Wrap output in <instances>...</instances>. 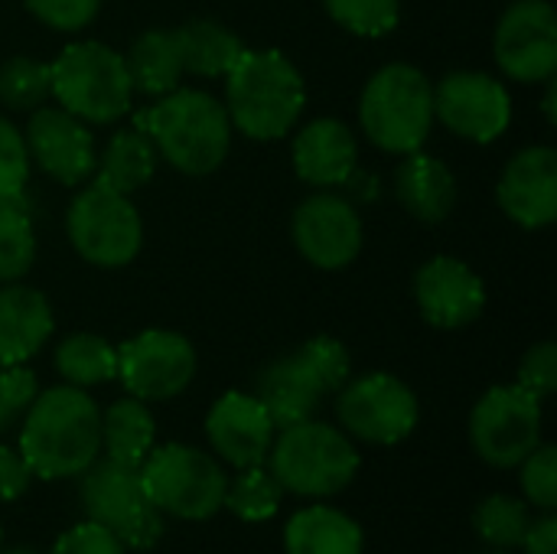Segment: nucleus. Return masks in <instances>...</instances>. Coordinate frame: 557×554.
I'll list each match as a JSON object with an SVG mask.
<instances>
[{"label": "nucleus", "mask_w": 557, "mask_h": 554, "mask_svg": "<svg viewBox=\"0 0 557 554\" xmlns=\"http://www.w3.org/2000/svg\"><path fill=\"white\" fill-rule=\"evenodd\" d=\"M290 238L313 268L343 271L359 258L366 232L352 199L320 189L294 209Z\"/></svg>", "instance_id": "nucleus-14"}, {"label": "nucleus", "mask_w": 557, "mask_h": 554, "mask_svg": "<svg viewBox=\"0 0 557 554\" xmlns=\"http://www.w3.org/2000/svg\"><path fill=\"white\" fill-rule=\"evenodd\" d=\"M176 29H180V42H183L186 75H199V78L228 75V69L245 52L242 39L219 20H193Z\"/></svg>", "instance_id": "nucleus-28"}, {"label": "nucleus", "mask_w": 557, "mask_h": 554, "mask_svg": "<svg viewBox=\"0 0 557 554\" xmlns=\"http://www.w3.org/2000/svg\"><path fill=\"white\" fill-rule=\"evenodd\" d=\"M414 300L431 327L463 330L486 310V284L467 261L437 255L418 268Z\"/></svg>", "instance_id": "nucleus-17"}, {"label": "nucleus", "mask_w": 557, "mask_h": 554, "mask_svg": "<svg viewBox=\"0 0 557 554\" xmlns=\"http://www.w3.org/2000/svg\"><path fill=\"white\" fill-rule=\"evenodd\" d=\"M274 421L255 395L225 392L206 415V438L219 460L235 470L261 467L274 444Z\"/></svg>", "instance_id": "nucleus-18"}, {"label": "nucleus", "mask_w": 557, "mask_h": 554, "mask_svg": "<svg viewBox=\"0 0 557 554\" xmlns=\"http://www.w3.org/2000/svg\"><path fill=\"white\" fill-rule=\"evenodd\" d=\"M542 444V402L522 385H493L470 411V447L496 470L519 467Z\"/></svg>", "instance_id": "nucleus-11"}, {"label": "nucleus", "mask_w": 557, "mask_h": 554, "mask_svg": "<svg viewBox=\"0 0 557 554\" xmlns=\"http://www.w3.org/2000/svg\"><path fill=\"white\" fill-rule=\"evenodd\" d=\"M493 56L506 78L535 85L557 72V13L548 0H516L496 23Z\"/></svg>", "instance_id": "nucleus-13"}, {"label": "nucleus", "mask_w": 557, "mask_h": 554, "mask_svg": "<svg viewBox=\"0 0 557 554\" xmlns=\"http://www.w3.org/2000/svg\"><path fill=\"white\" fill-rule=\"evenodd\" d=\"M519 480H522V496L542 513L557 509V447L555 444H539L522 464H519Z\"/></svg>", "instance_id": "nucleus-35"}, {"label": "nucleus", "mask_w": 557, "mask_h": 554, "mask_svg": "<svg viewBox=\"0 0 557 554\" xmlns=\"http://www.w3.org/2000/svg\"><path fill=\"white\" fill-rule=\"evenodd\" d=\"M134 127L147 131L160 160L186 176H209L232 147V121L225 104L199 88H173L150 108L134 114Z\"/></svg>", "instance_id": "nucleus-2"}, {"label": "nucleus", "mask_w": 557, "mask_h": 554, "mask_svg": "<svg viewBox=\"0 0 557 554\" xmlns=\"http://www.w3.org/2000/svg\"><path fill=\"white\" fill-rule=\"evenodd\" d=\"M499 209L522 229H548L557 219V153L545 144L519 150L496 186Z\"/></svg>", "instance_id": "nucleus-19"}, {"label": "nucleus", "mask_w": 557, "mask_h": 554, "mask_svg": "<svg viewBox=\"0 0 557 554\" xmlns=\"http://www.w3.org/2000/svg\"><path fill=\"white\" fill-rule=\"evenodd\" d=\"M352 376L349 349L336 336H313L294 353L268 362L255 379V398L271 415L274 428H290L317 418L320 402L336 395Z\"/></svg>", "instance_id": "nucleus-4"}, {"label": "nucleus", "mask_w": 557, "mask_h": 554, "mask_svg": "<svg viewBox=\"0 0 557 554\" xmlns=\"http://www.w3.org/2000/svg\"><path fill=\"white\" fill-rule=\"evenodd\" d=\"M284 552L287 554H362L366 535L356 519L333 506H307L297 509L284 526Z\"/></svg>", "instance_id": "nucleus-24"}, {"label": "nucleus", "mask_w": 557, "mask_h": 554, "mask_svg": "<svg viewBox=\"0 0 557 554\" xmlns=\"http://www.w3.org/2000/svg\"><path fill=\"white\" fill-rule=\"evenodd\" d=\"M516 385H522L525 392H532L539 402L552 398L557 389V346L552 340L532 346L522 362H519V379Z\"/></svg>", "instance_id": "nucleus-39"}, {"label": "nucleus", "mask_w": 557, "mask_h": 554, "mask_svg": "<svg viewBox=\"0 0 557 554\" xmlns=\"http://www.w3.org/2000/svg\"><path fill=\"white\" fill-rule=\"evenodd\" d=\"M395 196L411 219L437 225L457 206V176L444 160L424 150H411L395 170Z\"/></svg>", "instance_id": "nucleus-23"}, {"label": "nucleus", "mask_w": 557, "mask_h": 554, "mask_svg": "<svg viewBox=\"0 0 557 554\" xmlns=\"http://www.w3.org/2000/svg\"><path fill=\"white\" fill-rule=\"evenodd\" d=\"M124 65H127L134 91H140V95L160 98V95L180 88V82L186 75L180 29H147L124 52Z\"/></svg>", "instance_id": "nucleus-25"}, {"label": "nucleus", "mask_w": 557, "mask_h": 554, "mask_svg": "<svg viewBox=\"0 0 557 554\" xmlns=\"http://www.w3.org/2000/svg\"><path fill=\"white\" fill-rule=\"evenodd\" d=\"M294 173L320 189L343 186L356 173L359 144L346 121L339 118H317L294 137Z\"/></svg>", "instance_id": "nucleus-21"}, {"label": "nucleus", "mask_w": 557, "mask_h": 554, "mask_svg": "<svg viewBox=\"0 0 557 554\" xmlns=\"http://www.w3.org/2000/svg\"><path fill=\"white\" fill-rule=\"evenodd\" d=\"M65 235L82 261L95 268H124L140 255L144 222L131 196L91 180L69 202Z\"/></svg>", "instance_id": "nucleus-9"}, {"label": "nucleus", "mask_w": 557, "mask_h": 554, "mask_svg": "<svg viewBox=\"0 0 557 554\" xmlns=\"http://www.w3.org/2000/svg\"><path fill=\"white\" fill-rule=\"evenodd\" d=\"M225 111L232 131L251 140H281L307 104L297 65L277 49H245L225 75Z\"/></svg>", "instance_id": "nucleus-3"}, {"label": "nucleus", "mask_w": 557, "mask_h": 554, "mask_svg": "<svg viewBox=\"0 0 557 554\" xmlns=\"http://www.w3.org/2000/svg\"><path fill=\"white\" fill-rule=\"evenodd\" d=\"M281 500H284L281 483L261 464V467H245V470H238L235 480H228L222 509H228L242 522H268L277 516Z\"/></svg>", "instance_id": "nucleus-31"}, {"label": "nucleus", "mask_w": 557, "mask_h": 554, "mask_svg": "<svg viewBox=\"0 0 557 554\" xmlns=\"http://www.w3.org/2000/svg\"><path fill=\"white\" fill-rule=\"evenodd\" d=\"M532 513L525 500H516L509 493H493L473 509V532L480 535L483 545L496 552H516L522 549L529 529H532Z\"/></svg>", "instance_id": "nucleus-30"}, {"label": "nucleus", "mask_w": 557, "mask_h": 554, "mask_svg": "<svg viewBox=\"0 0 557 554\" xmlns=\"http://www.w3.org/2000/svg\"><path fill=\"white\" fill-rule=\"evenodd\" d=\"M36 395L39 385L26 366H0V438L23 421Z\"/></svg>", "instance_id": "nucleus-37"}, {"label": "nucleus", "mask_w": 557, "mask_h": 554, "mask_svg": "<svg viewBox=\"0 0 557 554\" xmlns=\"http://www.w3.org/2000/svg\"><path fill=\"white\" fill-rule=\"evenodd\" d=\"M473 554H512V552H496V549H490V552H473Z\"/></svg>", "instance_id": "nucleus-45"}, {"label": "nucleus", "mask_w": 557, "mask_h": 554, "mask_svg": "<svg viewBox=\"0 0 557 554\" xmlns=\"http://www.w3.org/2000/svg\"><path fill=\"white\" fill-rule=\"evenodd\" d=\"M29 180V150L23 131L0 114V199H20Z\"/></svg>", "instance_id": "nucleus-36"}, {"label": "nucleus", "mask_w": 557, "mask_h": 554, "mask_svg": "<svg viewBox=\"0 0 557 554\" xmlns=\"http://www.w3.org/2000/svg\"><path fill=\"white\" fill-rule=\"evenodd\" d=\"M326 13L349 33L379 39L401 20V0H323Z\"/></svg>", "instance_id": "nucleus-34"}, {"label": "nucleus", "mask_w": 557, "mask_h": 554, "mask_svg": "<svg viewBox=\"0 0 557 554\" xmlns=\"http://www.w3.org/2000/svg\"><path fill=\"white\" fill-rule=\"evenodd\" d=\"M29 163H36L46 176H52L62 186H82L95 176L98 150L88 124L65 108H36L29 111L26 131H23Z\"/></svg>", "instance_id": "nucleus-16"}, {"label": "nucleus", "mask_w": 557, "mask_h": 554, "mask_svg": "<svg viewBox=\"0 0 557 554\" xmlns=\"http://www.w3.org/2000/svg\"><path fill=\"white\" fill-rule=\"evenodd\" d=\"M153 438H157V421H153L147 402L127 395V398L111 402L101 411V451H104V457H111L117 464L140 467L144 457L153 451Z\"/></svg>", "instance_id": "nucleus-27"}, {"label": "nucleus", "mask_w": 557, "mask_h": 554, "mask_svg": "<svg viewBox=\"0 0 557 554\" xmlns=\"http://www.w3.org/2000/svg\"><path fill=\"white\" fill-rule=\"evenodd\" d=\"M434 118L463 140L493 144L512 124V98L499 78L463 69L434 85Z\"/></svg>", "instance_id": "nucleus-15"}, {"label": "nucleus", "mask_w": 557, "mask_h": 554, "mask_svg": "<svg viewBox=\"0 0 557 554\" xmlns=\"http://www.w3.org/2000/svg\"><path fill=\"white\" fill-rule=\"evenodd\" d=\"M78 503L85 516L111 529L114 539L150 506L140 483V467L117 464L111 457H98L88 470L78 473Z\"/></svg>", "instance_id": "nucleus-20"}, {"label": "nucleus", "mask_w": 557, "mask_h": 554, "mask_svg": "<svg viewBox=\"0 0 557 554\" xmlns=\"http://www.w3.org/2000/svg\"><path fill=\"white\" fill-rule=\"evenodd\" d=\"M268 470L284 493L304 500H330L343 493L359 473V451L343 428L326 421H300L274 434Z\"/></svg>", "instance_id": "nucleus-5"}, {"label": "nucleus", "mask_w": 557, "mask_h": 554, "mask_svg": "<svg viewBox=\"0 0 557 554\" xmlns=\"http://www.w3.org/2000/svg\"><path fill=\"white\" fill-rule=\"evenodd\" d=\"M33 483V473L20 454V447L0 444V503H13L20 500Z\"/></svg>", "instance_id": "nucleus-41"}, {"label": "nucleus", "mask_w": 557, "mask_h": 554, "mask_svg": "<svg viewBox=\"0 0 557 554\" xmlns=\"http://www.w3.org/2000/svg\"><path fill=\"white\" fill-rule=\"evenodd\" d=\"M16 447L36 480H72L101 457V408L85 389H46L23 415Z\"/></svg>", "instance_id": "nucleus-1"}, {"label": "nucleus", "mask_w": 557, "mask_h": 554, "mask_svg": "<svg viewBox=\"0 0 557 554\" xmlns=\"http://www.w3.org/2000/svg\"><path fill=\"white\" fill-rule=\"evenodd\" d=\"M23 3L42 26L55 33H78L101 10V0H23Z\"/></svg>", "instance_id": "nucleus-38"}, {"label": "nucleus", "mask_w": 557, "mask_h": 554, "mask_svg": "<svg viewBox=\"0 0 557 554\" xmlns=\"http://www.w3.org/2000/svg\"><path fill=\"white\" fill-rule=\"evenodd\" d=\"M434 85L418 65H382L359 95L362 134L385 153L421 150L434 127Z\"/></svg>", "instance_id": "nucleus-6"}, {"label": "nucleus", "mask_w": 557, "mask_h": 554, "mask_svg": "<svg viewBox=\"0 0 557 554\" xmlns=\"http://www.w3.org/2000/svg\"><path fill=\"white\" fill-rule=\"evenodd\" d=\"M157 163H160V153L150 140V134L140 127H124L98 153L91 180H98L101 186H111L114 193L131 196L153 180Z\"/></svg>", "instance_id": "nucleus-26"}, {"label": "nucleus", "mask_w": 557, "mask_h": 554, "mask_svg": "<svg viewBox=\"0 0 557 554\" xmlns=\"http://www.w3.org/2000/svg\"><path fill=\"white\" fill-rule=\"evenodd\" d=\"M36 261V232L20 199H0V284L20 281Z\"/></svg>", "instance_id": "nucleus-32"}, {"label": "nucleus", "mask_w": 557, "mask_h": 554, "mask_svg": "<svg viewBox=\"0 0 557 554\" xmlns=\"http://www.w3.org/2000/svg\"><path fill=\"white\" fill-rule=\"evenodd\" d=\"M140 483L147 500L163 516L183 522H206L222 509L228 477L219 457L189 444H163L144 457Z\"/></svg>", "instance_id": "nucleus-8"}, {"label": "nucleus", "mask_w": 557, "mask_h": 554, "mask_svg": "<svg viewBox=\"0 0 557 554\" xmlns=\"http://www.w3.org/2000/svg\"><path fill=\"white\" fill-rule=\"evenodd\" d=\"M52 98L49 62L13 56L0 65V104L10 111H36Z\"/></svg>", "instance_id": "nucleus-33"}, {"label": "nucleus", "mask_w": 557, "mask_h": 554, "mask_svg": "<svg viewBox=\"0 0 557 554\" xmlns=\"http://www.w3.org/2000/svg\"><path fill=\"white\" fill-rule=\"evenodd\" d=\"M548 85V91H545V101H542V111H545V118H548V124H557V95H555V78H548L545 82Z\"/></svg>", "instance_id": "nucleus-43"}, {"label": "nucleus", "mask_w": 557, "mask_h": 554, "mask_svg": "<svg viewBox=\"0 0 557 554\" xmlns=\"http://www.w3.org/2000/svg\"><path fill=\"white\" fill-rule=\"evenodd\" d=\"M336 418L352 441L392 447L411 438L421 418V405L411 385H405L398 376L369 372L336 392Z\"/></svg>", "instance_id": "nucleus-10"}, {"label": "nucleus", "mask_w": 557, "mask_h": 554, "mask_svg": "<svg viewBox=\"0 0 557 554\" xmlns=\"http://www.w3.org/2000/svg\"><path fill=\"white\" fill-rule=\"evenodd\" d=\"M3 554H39V552H29V549H10V552Z\"/></svg>", "instance_id": "nucleus-44"}, {"label": "nucleus", "mask_w": 557, "mask_h": 554, "mask_svg": "<svg viewBox=\"0 0 557 554\" xmlns=\"http://www.w3.org/2000/svg\"><path fill=\"white\" fill-rule=\"evenodd\" d=\"M52 98L85 124H114L134 104L124 56L98 39L69 42L52 62Z\"/></svg>", "instance_id": "nucleus-7"}, {"label": "nucleus", "mask_w": 557, "mask_h": 554, "mask_svg": "<svg viewBox=\"0 0 557 554\" xmlns=\"http://www.w3.org/2000/svg\"><path fill=\"white\" fill-rule=\"evenodd\" d=\"M525 554H557V519L555 513H545L542 519L532 522L525 542H522Z\"/></svg>", "instance_id": "nucleus-42"}, {"label": "nucleus", "mask_w": 557, "mask_h": 554, "mask_svg": "<svg viewBox=\"0 0 557 554\" xmlns=\"http://www.w3.org/2000/svg\"><path fill=\"white\" fill-rule=\"evenodd\" d=\"M52 330V307L36 287L16 281L0 287V366H26Z\"/></svg>", "instance_id": "nucleus-22"}, {"label": "nucleus", "mask_w": 557, "mask_h": 554, "mask_svg": "<svg viewBox=\"0 0 557 554\" xmlns=\"http://www.w3.org/2000/svg\"><path fill=\"white\" fill-rule=\"evenodd\" d=\"M49 554H127L121 549V542L114 539L111 529L85 519L78 526H72L69 532H62L52 545Z\"/></svg>", "instance_id": "nucleus-40"}, {"label": "nucleus", "mask_w": 557, "mask_h": 554, "mask_svg": "<svg viewBox=\"0 0 557 554\" xmlns=\"http://www.w3.org/2000/svg\"><path fill=\"white\" fill-rule=\"evenodd\" d=\"M0 542H3V529H0Z\"/></svg>", "instance_id": "nucleus-46"}, {"label": "nucleus", "mask_w": 557, "mask_h": 554, "mask_svg": "<svg viewBox=\"0 0 557 554\" xmlns=\"http://www.w3.org/2000/svg\"><path fill=\"white\" fill-rule=\"evenodd\" d=\"M117 379L140 402H170L196 379V349L183 333L144 330L117 346Z\"/></svg>", "instance_id": "nucleus-12"}, {"label": "nucleus", "mask_w": 557, "mask_h": 554, "mask_svg": "<svg viewBox=\"0 0 557 554\" xmlns=\"http://www.w3.org/2000/svg\"><path fill=\"white\" fill-rule=\"evenodd\" d=\"M55 372L65 385L91 389L117 379V346L98 333H72L55 346Z\"/></svg>", "instance_id": "nucleus-29"}]
</instances>
